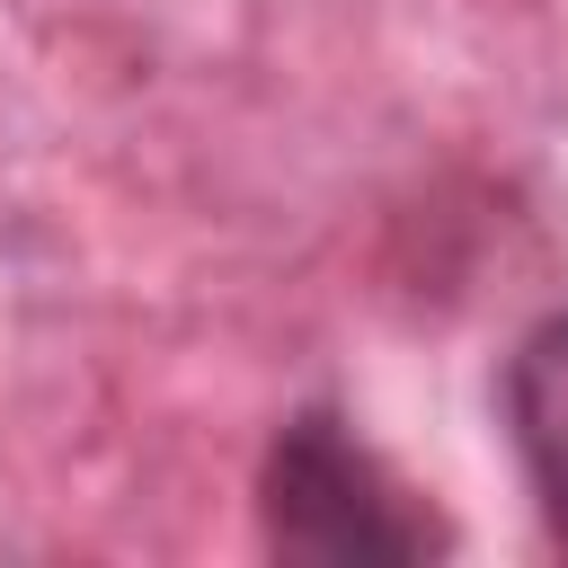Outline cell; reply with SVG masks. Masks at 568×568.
<instances>
[{"label":"cell","mask_w":568,"mask_h":568,"mask_svg":"<svg viewBox=\"0 0 568 568\" xmlns=\"http://www.w3.org/2000/svg\"><path fill=\"white\" fill-rule=\"evenodd\" d=\"M257 515H266V550L311 559V568H408V559H435L453 541L382 470V453L328 408H302L266 444Z\"/></svg>","instance_id":"obj_1"},{"label":"cell","mask_w":568,"mask_h":568,"mask_svg":"<svg viewBox=\"0 0 568 568\" xmlns=\"http://www.w3.org/2000/svg\"><path fill=\"white\" fill-rule=\"evenodd\" d=\"M506 435H515V462L541 497L550 541L568 550V311L532 320L524 346L506 355Z\"/></svg>","instance_id":"obj_2"}]
</instances>
